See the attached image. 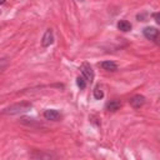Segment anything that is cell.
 I'll return each mask as SVG.
<instances>
[{"label": "cell", "mask_w": 160, "mask_h": 160, "mask_svg": "<svg viewBox=\"0 0 160 160\" xmlns=\"http://www.w3.org/2000/svg\"><path fill=\"white\" fill-rule=\"evenodd\" d=\"M30 109H31V104L21 102V104H15V105L9 106L8 109H5V112L6 114H19V112H22V111H28Z\"/></svg>", "instance_id": "1"}, {"label": "cell", "mask_w": 160, "mask_h": 160, "mask_svg": "<svg viewBox=\"0 0 160 160\" xmlns=\"http://www.w3.org/2000/svg\"><path fill=\"white\" fill-rule=\"evenodd\" d=\"M81 72H82L84 78L86 79V81H90V82L92 81V79H94V71H92V69H91V66L89 64L84 62L81 65Z\"/></svg>", "instance_id": "2"}, {"label": "cell", "mask_w": 160, "mask_h": 160, "mask_svg": "<svg viewBox=\"0 0 160 160\" xmlns=\"http://www.w3.org/2000/svg\"><path fill=\"white\" fill-rule=\"evenodd\" d=\"M44 118L46 120H51V121H56L60 119V112L55 109H48L44 111Z\"/></svg>", "instance_id": "3"}, {"label": "cell", "mask_w": 160, "mask_h": 160, "mask_svg": "<svg viewBox=\"0 0 160 160\" xmlns=\"http://www.w3.org/2000/svg\"><path fill=\"white\" fill-rule=\"evenodd\" d=\"M52 41H54L52 30L49 29V30L45 31V34H44V36H42V40H41V44H42V46H49V45L52 44Z\"/></svg>", "instance_id": "4"}, {"label": "cell", "mask_w": 160, "mask_h": 160, "mask_svg": "<svg viewBox=\"0 0 160 160\" xmlns=\"http://www.w3.org/2000/svg\"><path fill=\"white\" fill-rule=\"evenodd\" d=\"M144 102H145V98H144L142 95H135V96L130 100L131 106H132V108H136V109L140 108V106H142Z\"/></svg>", "instance_id": "5"}, {"label": "cell", "mask_w": 160, "mask_h": 160, "mask_svg": "<svg viewBox=\"0 0 160 160\" xmlns=\"http://www.w3.org/2000/svg\"><path fill=\"white\" fill-rule=\"evenodd\" d=\"M144 35H145L146 39L154 40V39L156 38V35H158V30H156L155 28H151V26L145 28V29H144Z\"/></svg>", "instance_id": "6"}, {"label": "cell", "mask_w": 160, "mask_h": 160, "mask_svg": "<svg viewBox=\"0 0 160 160\" xmlns=\"http://www.w3.org/2000/svg\"><path fill=\"white\" fill-rule=\"evenodd\" d=\"M104 70H109V71H115L116 69H118V66H116V64L114 62V61H102L101 64H99Z\"/></svg>", "instance_id": "7"}, {"label": "cell", "mask_w": 160, "mask_h": 160, "mask_svg": "<svg viewBox=\"0 0 160 160\" xmlns=\"http://www.w3.org/2000/svg\"><path fill=\"white\" fill-rule=\"evenodd\" d=\"M118 29L121 30V31H124V32H126V31L131 30V24L129 21H126V20H120L118 22Z\"/></svg>", "instance_id": "8"}, {"label": "cell", "mask_w": 160, "mask_h": 160, "mask_svg": "<svg viewBox=\"0 0 160 160\" xmlns=\"http://www.w3.org/2000/svg\"><path fill=\"white\" fill-rule=\"evenodd\" d=\"M120 101H118V100H111L110 102H108L106 104V109L108 110H110V111H116L119 108H120Z\"/></svg>", "instance_id": "9"}, {"label": "cell", "mask_w": 160, "mask_h": 160, "mask_svg": "<svg viewBox=\"0 0 160 160\" xmlns=\"http://www.w3.org/2000/svg\"><path fill=\"white\" fill-rule=\"evenodd\" d=\"M76 84H78V86H79L80 89H84V88L86 86V79L84 78V75H82V76H78Z\"/></svg>", "instance_id": "10"}, {"label": "cell", "mask_w": 160, "mask_h": 160, "mask_svg": "<svg viewBox=\"0 0 160 160\" xmlns=\"http://www.w3.org/2000/svg\"><path fill=\"white\" fill-rule=\"evenodd\" d=\"M102 96H104L102 90H101L99 86H96V88L94 89V98H95V99H98V100H100Z\"/></svg>", "instance_id": "11"}, {"label": "cell", "mask_w": 160, "mask_h": 160, "mask_svg": "<svg viewBox=\"0 0 160 160\" xmlns=\"http://www.w3.org/2000/svg\"><path fill=\"white\" fill-rule=\"evenodd\" d=\"M154 20H155L158 24H160V12H155V14H154Z\"/></svg>", "instance_id": "12"}, {"label": "cell", "mask_w": 160, "mask_h": 160, "mask_svg": "<svg viewBox=\"0 0 160 160\" xmlns=\"http://www.w3.org/2000/svg\"><path fill=\"white\" fill-rule=\"evenodd\" d=\"M1 2H2V4H4V2H5V0H1Z\"/></svg>", "instance_id": "13"}]
</instances>
